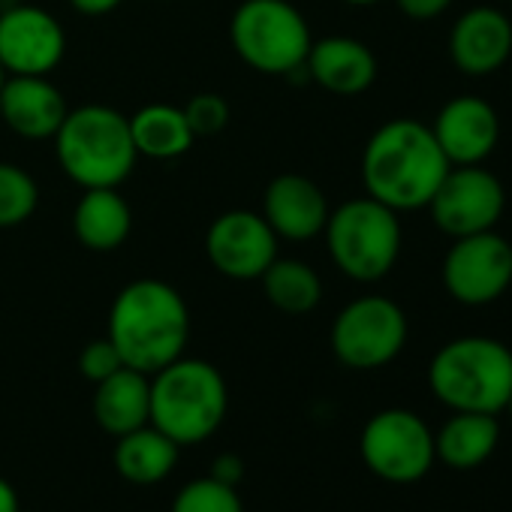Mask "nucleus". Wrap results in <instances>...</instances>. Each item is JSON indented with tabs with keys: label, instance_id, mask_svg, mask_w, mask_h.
I'll list each match as a JSON object with an SVG mask.
<instances>
[{
	"label": "nucleus",
	"instance_id": "f257e3e1",
	"mask_svg": "<svg viewBox=\"0 0 512 512\" xmlns=\"http://www.w3.org/2000/svg\"><path fill=\"white\" fill-rule=\"evenodd\" d=\"M446 172L449 160L431 127L416 118H392L380 124L362 151L365 196L398 214L425 208Z\"/></svg>",
	"mask_w": 512,
	"mask_h": 512
},
{
	"label": "nucleus",
	"instance_id": "f03ea898",
	"mask_svg": "<svg viewBox=\"0 0 512 512\" xmlns=\"http://www.w3.org/2000/svg\"><path fill=\"white\" fill-rule=\"evenodd\" d=\"M106 338L127 368L151 377L184 356L190 341V308L184 296L160 278L130 281L109 308Z\"/></svg>",
	"mask_w": 512,
	"mask_h": 512
},
{
	"label": "nucleus",
	"instance_id": "7ed1b4c3",
	"mask_svg": "<svg viewBox=\"0 0 512 512\" xmlns=\"http://www.w3.org/2000/svg\"><path fill=\"white\" fill-rule=\"evenodd\" d=\"M52 142L61 172L82 190L121 187L139 163L130 118L103 103L70 109Z\"/></svg>",
	"mask_w": 512,
	"mask_h": 512
},
{
	"label": "nucleus",
	"instance_id": "20e7f679",
	"mask_svg": "<svg viewBox=\"0 0 512 512\" xmlns=\"http://www.w3.org/2000/svg\"><path fill=\"white\" fill-rule=\"evenodd\" d=\"M434 398L452 413H503L512 395V350L485 335L443 344L428 365Z\"/></svg>",
	"mask_w": 512,
	"mask_h": 512
},
{
	"label": "nucleus",
	"instance_id": "39448f33",
	"mask_svg": "<svg viewBox=\"0 0 512 512\" xmlns=\"http://www.w3.org/2000/svg\"><path fill=\"white\" fill-rule=\"evenodd\" d=\"M229 389L205 359H175L151 374V425L178 446L208 440L226 419Z\"/></svg>",
	"mask_w": 512,
	"mask_h": 512
},
{
	"label": "nucleus",
	"instance_id": "423d86ee",
	"mask_svg": "<svg viewBox=\"0 0 512 512\" xmlns=\"http://www.w3.org/2000/svg\"><path fill=\"white\" fill-rule=\"evenodd\" d=\"M323 238L335 269L344 278L356 284H377L395 269L404 232L398 211L371 196H359L329 211Z\"/></svg>",
	"mask_w": 512,
	"mask_h": 512
},
{
	"label": "nucleus",
	"instance_id": "0eeeda50",
	"mask_svg": "<svg viewBox=\"0 0 512 512\" xmlns=\"http://www.w3.org/2000/svg\"><path fill=\"white\" fill-rule=\"evenodd\" d=\"M229 43L241 64L263 76L305 70L311 25L290 0H241L229 19Z\"/></svg>",
	"mask_w": 512,
	"mask_h": 512
},
{
	"label": "nucleus",
	"instance_id": "6e6552de",
	"mask_svg": "<svg viewBox=\"0 0 512 512\" xmlns=\"http://www.w3.org/2000/svg\"><path fill=\"white\" fill-rule=\"evenodd\" d=\"M407 335V314L398 302L386 296H359L338 311L329 344L344 368L377 371L401 356Z\"/></svg>",
	"mask_w": 512,
	"mask_h": 512
},
{
	"label": "nucleus",
	"instance_id": "1a4fd4ad",
	"mask_svg": "<svg viewBox=\"0 0 512 512\" xmlns=\"http://www.w3.org/2000/svg\"><path fill=\"white\" fill-rule=\"evenodd\" d=\"M359 452L368 470L392 485H410L434 467V431L422 416L404 407L374 413L359 437Z\"/></svg>",
	"mask_w": 512,
	"mask_h": 512
},
{
	"label": "nucleus",
	"instance_id": "9d476101",
	"mask_svg": "<svg viewBox=\"0 0 512 512\" xmlns=\"http://www.w3.org/2000/svg\"><path fill=\"white\" fill-rule=\"evenodd\" d=\"M440 278L458 305L482 308L497 302L512 287V241L494 229L452 238Z\"/></svg>",
	"mask_w": 512,
	"mask_h": 512
},
{
	"label": "nucleus",
	"instance_id": "9b49d317",
	"mask_svg": "<svg viewBox=\"0 0 512 512\" xmlns=\"http://www.w3.org/2000/svg\"><path fill=\"white\" fill-rule=\"evenodd\" d=\"M434 226L449 238L488 232L506 208V190L494 172L479 166H449L431 202L425 205Z\"/></svg>",
	"mask_w": 512,
	"mask_h": 512
},
{
	"label": "nucleus",
	"instance_id": "f8f14e48",
	"mask_svg": "<svg viewBox=\"0 0 512 512\" xmlns=\"http://www.w3.org/2000/svg\"><path fill=\"white\" fill-rule=\"evenodd\" d=\"M281 238L260 211L232 208L211 220L205 232V256L217 275L229 281H260L278 260Z\"/></svg>",
	"mask_w": 512,
	"mask_h": 512
},
{
	"label": "nucleus",
	"instance_id": "ddd939ff",
	"mask_svg": "<svg viewBox=\"0 0 512 512\" xmlns=\"http://www.w3.org/2000/svg\"><path fill=\"white\" fill-rule=\"evenodd\" d=\"M64 55L67 31L49 10L34 4L0 10V67L7 76H52Z\"/></svg>",
	"mask_w": 512,
	"mask_h": 512
},
{
	"label": "nucleus",
	"instance_id": "4468645a",
	"mask_svg": "<svg viewBox=\"0 0 512 512\" xmlns=\"http://www.w3.org/2000/svg\"><path fill=\"white\" fill-rule=\"evenodd\" d=\"M431 133L449 166H479L494 154L500 142V115L488 100L461 94L443 103Z\"/></svg>",
	"mask_w": 512,
	"mask_h": 512
},
{
	"label": "nucleus",
	"instance_id": "2eb2a0df",
	"mask_svg": "<svg viewBox=\"0 0 512 512\" xmlns=\"http://www.w3.org/2000/svg\"><path fill=\"white\" fill-rule=\"evenodd\" d=\"M329 211L323 187L302 172H281L263 190L260 214L281 241H311L323 235Z\"/></svg>",
	"mask_w": 512,
	"mask_h": 512
},
{
	"label": "nucleus",
	"instance_id": "dca6fc26",
	"mask_svg": "<svg viewBox=\"0 0 512 512\" xmlns=\"http://www.w3.org/2000/svg\"><path fill=\"white\" fill-rule=\"evenodd\" d=\"M512 55V22L494 7L461 13L449 31V58L458 73L482 79L497 73Z\"/></svg>",
	"mask_w": 512,
	"mask_h": 512
},
{
	"label": "nucleus",
	"instance_id": "f3484780",
	"mask_svg": "<svg viewBox=\"0 0 512 512\" xmlns=\"http://www.w3.org/2000/svg\"><path fill=\"white\" fill-rule=\"evenodd\" d=\"M70 106L49 76H7L0 85V121L28 142L55 139Z\"/></svg>",
	"mask_w": 512,
	"mask_h": 512
},
{
	"label": "nucleus",
	"instance_id": "a211bd4d",
	"mask_svg": "<svg viewBox=\"0 0 512 512\" xmlns=\"http://www.w3.org/2000/svg\"><path fill=\"white\" fill-rule=\"evenodd\" d=\"M305 73L314 85L335 97H356L365 94L380 73L377 55L353 37H323L311 43Z\"/></svg>",
	"mask_w": 512,
	"mask_h": 512
},
{
	"label": "nucleus",
	"instance_id": "6ab92c4d",
	"mask_svg": "<svg viewBox=\"0 0 512 512\" xmlns=\"http://www.w3.org/2000/svg\"><path fill=\"white\" fill-rule=\"evenodd\" d=\"M97 425L112 434H130L151 422V377L136 368H121L94 386L91 401Z\"/></svg>",
	"mask_w": 512,
	"mask_h": 512
},
{
	"label": "nucleus",
	"instance_id": "aec40b11",
	"mask_svg": "<svg viewBox=\"0 0 512 512\" xmlns=\"http://www.w3.org/2000/svg\"><path fill=\"white\" fill-rule=\"evenodd\" d=\"M73 232L82 247L94 253H112L133 232V208L118 187L82 190V199L73 208Z\"/></svg>",
	"mask_w": 512,
	"mask_h": 512
},
{
	"label": "nucleus",
	"instance_id": "412c9836",
	"mask_svg": "<svg viewBox=\"0 0 512 512\" xmlns=\"http://www.w3.org/2000/svg\"><path fill=\"white\" fill-rule=\"evenodd\" d=\"M500 443V422L491 413H452L434 434V455L446 467L473 470L485 464Z\"/></svg>",
	"mask_w": 512,
	"mask_h": 512
},
{
	"label": "nucleus",
	"instance_id": "4be33fe9",
	"mask_svg": "<svg viewBox=\"0 0 512 512\" xmlns=\"http://www.w3.org/2000/svg\"><path fill=\"white\" fill-rule=\"evenodd\" d=\"M115 440H118L115 452H112L115 470H118L121 479H127L133 485H157L178 464V449L181 446L175 440H169L151 422L130 431V434H121Z\"/></svg>",
	"mask_w": 512,
	"mask_h": 512
},
{
	"label": "nucleus",
	"instance_id": "5701e85b",
	"mask_svg": "<svg viewBox=\"0 0 512 512\" xmlns=\"http://www.w3.org/2000/svg\"><path fill=\"white\" fill-rule=\"evenodd\" d=\"M130 136L139 157L160 163L184 157L196 142L184 109L172 103H148L136 115H130Z\"/></svg>",
	"mask_w": 512,
	"mask_h": 512
},
{
	"label": "nucleus",
	"instance_id": "b1692460",
	"mask_svg": "<svg viewBox=\"0 0 512 512\" xmlns=\"http://www.w3.org/2000/svg\"><path fill=\"white\" fill-rule=\"evenodd\" d=\"M260 284L269 305L290 317H305L323 302V281L317 269L305 260H293V256H278L263 272Z\"/></svg>",
	"mask_w": 512,
	"mask_h": 512
},
{
	"label": "nucleus",
	"instance_id": "393cba45",
	"mask_svg": "<svg viewBox=\"0 0 512 512\" xmlns=\"http://www.w3.org/2000/svg\"><path fill=\"white\" fill-rule=\"evenodd\" d=\"M40 205V187L34 175L16 163L0 160V229H16L34 217Z\"/></svg>",
	"mask_w": 512,
	"mask_h": 512
},
{
	"label": "nucleus",
	"instance_id": "a878e982",
	"mask_svg": "<svg viewBox=\"0 0 512 512\" xmlns=\"http://www.w3.org/2000/svg\"><path fill=\"white\" fill-rule=\"evenodd\" d=\"M169 512H244L238 488L214 479V476H202V479H190L172 500Z\"/></svg>",
	"mask_w": 512,
	"mask_h": 512
},
{
	"label": "nucleus",
	"instance_id": "bb28decb",
	"mask_svg": "<svg viewBox=\"0 0 512 512\" xmlns=\"http://www.w3.org/2000/svg\"><path fill=\"white\" fill-rule=\"evenodd\" d=\"M184 118L193 130L196 139H208V136H217L226 130L232 112H229V103L226 97L214 94V91H202V94H193L184 106Z\"/></svg>",
	"mask_w": 512,
	"mask_h": 512
},
{
	"label": "nucleus",
	"instance_id": "cd10ccee",
	"mask_svg": "<svg viewBox=\"0 0 512 512\" xmlns=\"http://www.w3.org/2000/svg\"><path fill=\"white\" fill-rule=\"evenodd\" d=\"M121 353L115 350V344L109 338H97L91 344H85V350L79 353V371L85 380H91L94 386L103 383L106 377H112L115 371H121Z\"/></svg>",
	"mask_w": 512,
	"mask_h": 512
},
{
	"label": "nucleus",
	"instance_id": "c85d7f7f",
	"mask_svg": "<svg viewBox=\"0 0 512 512\" xmlns=\"http://www.w3.org/2000/svg\"><path fill=\"white\" fill-rule=\"evenodd\" d=\"M398 10L407 16V19H416V22H431L437 16H443L455 0H395Z\"/></svg>",
	"mask_w": 512,
	"mask_h": 512
},
{
	"label": "nucleus",
	"instance_id": "c756f323",
	"mask_svg": "<svg viewBox=\"0 0 512 512\" xmlns=\"http://www.w3.org/2000/svg\"><path fill=\"white\" fill-rule=\"evenodd\" d=\"M208 476H214V479H220V482L238 488V482H241V476H244V461H241L238 455H217Z\"/></svg>",
	"mask_w": 512,
	"mask_h": 512
},
{
	"label": "nucleus",
	"instance_id": "7c9ffc66",
	"mask_svg": "<svg viewBox=\"0 0 512 512\" xmlns=\"http://www.w3.org/2000/svg\"><path fill=\"white\" fill-rule=\"evenodd\" d=\"M124 0H70V7L79 13V16H88V19H103V16H112L115 10H121Z\"/></svg>",
	"mask_w": 512,
	"mask_h": 512
},
{
	"label": "nucleus",
	"instance_id": "2f4dec72",
	"mask_svg": "<svg viewBox=\"0 0 512 512\" xmlns=\"http://www.w3.org/2000/svg\"><path fill=\"white\" fill-rule=\"evenodd\" d=\"M0 512H19V494L4 476H0Z\"/></svg>",
	"mask_w": 512,
	"mask_h": 512
},
{
	"label": "nucleus",
	"instance_id": "473e14b6",
	"mask_svg": "<svg viewBox=\"0 0 512 512\" xmlns=\"http://www.w3.org/2000/svg\"><path fill=\"white\" fill-rule=\"evenodd\" d=\"M350 7H374V4H383V0H344Z\"/></svg>",
	"mask_w": 512,
	"mask_h": 512
},
{
	"label": "nucleus",
	"instance_id": "72a5a7b5",
	"mask_svg": "<svg viewBox=\"0 0 512 512\" xmlns=\"http://www.w3.org/2000/svg\"><path fill=\"white\" fill-rule=\"evenodd\" d=\"M503 413H509V419H512V395H509V401H506V410Z\"/></svg>",
	"mask_w": 512,
	"mask_h": 512
},
{
	"label": "nucleus",
	"instance_id": "f704fd0d",
	"mask_svg": "<svg viewBox=\"0 0 512 512\" xmlns=\"http://www.w3.org/2000/svg\"><path fill=\"white\" fill-rule=\"evenodd\" d=\"M4 79H7V73H4V67H0V85H4Z\"/></svg>",
	"mask_w": 512,
	"mask_h": 512
}]
</instances>
